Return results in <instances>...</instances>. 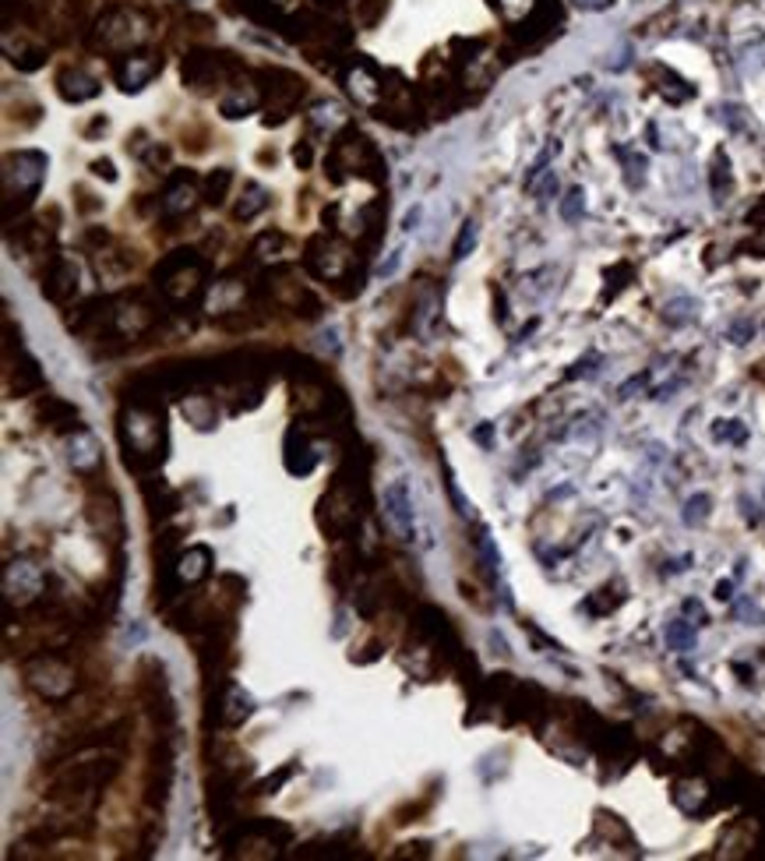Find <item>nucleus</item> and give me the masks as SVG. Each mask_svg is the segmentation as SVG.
<instances>
[{
	"label": "nucleus",
	"mask_w": 765,
	"mask_h": 861,
	"mask_svg": "<svg viewBox=\"0 0 765 861\" xmlns=\"http://www.w3.org/2000/svg\"><path fill=\"white\" fill-rule=\"evenodd\" d=\"M117 438L120 459H124L127 470L138 473V477L156 473L166 463V449H170L163 399L127 396L117 413Z\"/></svg>",
	"instance_id": "obj_1"
},
{
	"label": "nucleus",
	"mask_w": 765,
	"mask_h": 861,
	"mask_svg": "<svg viewBox=\"0 0 765 861\" xmlns=\"http://www.w3.org/2000/svg\"><path fill=\"white\" fill-rule=\"evenodd\" d=\"M117 777H120V756H113V752H89V756L67 759V763H60L53 770L46 798L57 809H64V819L85 816V812L96 809L103 791Z\"/></svg>",
	"instance_id": "obj_2"
},
{
	"label": "nucleus",
	"mask_w": 765,
	"mask_h": 861,
	"mask_svg": "<svg viewBox=\"0 0 765 861\" xmlns=\"http://www.w3.org/2000/svg\"><path fill=\"white\" fill-rule=\"evenodd\" d=\"M371 505V491H367V459L357 466V456L335 470L332 484H328L325 498L318 502V526L332 540H353L364 523V512Z\"/></svg>",
	"instance_id": "obj_3"
},
{
	"label": "nucleus",
	"mask_w": 765,
	"mask_h": 861,
	"mask_svg": "<svg viewBox=\"0 0 765 861\" xmlns=\"http://www.w3.org/2000/svg\"><path fill=\"white\" fill-rule=\"evenodd\" d=\"M325 173L332 184H346L350 177H364L371 184H385L388 177V166H385V156L378 152V145L357 131L353 124L339 131L332 138V149L325 156Z\"/></svg>",
	"instance_id": "obj_4"
},
{
	"label": "nucleus",
	"mask_w": 765,
	"mask_h": 861,
	"mask_svg": "<svg viewBox=\"0 0 765 861\" xmlns=\"http://www.w3.org/2000/svg\"><path fill=\"white\" fill-rule=\"evenodd\" d=\"M22 678H25V685L50 706H64L78 689L75 664L57 650H39V653H32V657H25Z\"/></svg>",
	"instance_id": "obj_5"
},
{
	"label": "nucleus",
	"mask_w": 765,
	"mask_h": 861,
	"mask_svg": "<svg viewBox=\"0 0 765 861\" xmlns=\"http://www.w3.org/2000/svg\"><path fill=\"white\" fill-rule=\"evenodd\" d=\"M50 159L36 149H18L4 156V219H15V212H25L32 198L39 195L46 180Z\"/></svg>",
	"instance_id": "obj_6"
},
{
	"label": "nucleus",
	"mask_w": 765,
	"mask_h": 861,
	"mask_svg": "<svg viewBox=\"0 0 765 861\" xmlns=\"http://www.w3.org/2000/svg\"><path fill=\"white\" fill-rule=\"evenodd\" d=\"M152 279H156V290L170 304H187V300L201 297V290H205L208 265L194 248H180L159 258V265L152 269Z\"/></svg>",
	"instance_id": "obj_7"
},
{
	"label": "nucleus",
	"mask_w": 765,
	"mask_h": 861,
	"mask_svg": "<svg viewBox=\"0 0 765 861\" xmlns=\"http://www.w3.org/2000/svg\"><path fill=\"white\" fill-rule=\"evenodd\" d=\"M152 36V25L142 11L131 8H110L92 29V46L103 53H131L138 46H145Z\"/></svg>",
	"instance_id": "obj_8"
},
{
	"label": "nucleus",
	"mask_w": 765,
	"mask_h": 861,
	"mask_svg": "<svg viewBox=\"0 0 765 861\" xmlns=\"http://www.w3.org/2000/svg\"><path fill=\"white\" fill-rule=\"evenodd\" d=\"M138 696H142V706L149 710L159 734H170L173 720H177V706H173V696H170L166 664L159 657H145L142 667H138Z\"/></svg>",
	"instance_id": "obj_9"
},
{
	"label": "nucleus",
	"mask_w": 765,
	"mask_h": 861,
	"mask_svg": "<svg viewBox=\"0 0 765 861\" xmlns=\"http://www.w3.org/2000/svg\"><path fill=\"white\" fill-rule=\"evenodd\" d=\"M258 89H261V106H268V124H283V120L300 106V99H304V92H307V82L297 71L261 68Z\"/></svg>",
	"instance_id": "obj_10"
},
{
	"label": "nucleus",
	"mask_w": 765,
	"mask_h": 861,
	"mask_svg": "<svg viewBox=\"0 0 765 861\" xmlns=\"http://www.w3.org/2000/svg\"><path fill=\"white\" fill-rule=\"evenodd\" d=\"M290 844H293V830L286 823H279V819H247V823H237L233 830L223 833V847L230 858L237 854V847L247 858H251V847H265L268 858H275V854Z\"/></svg>",
	"instance_id": "obj_11"
},
{
	"label": "nucleus",
	"mask_w": 765,
	"mask_h": 861,
	"mask_svg": "<svg viewBox=\"0 0 765 861\" xmlns=\"http://www.w3.org/2000/svg\"><path fill=\"white\" fill-rule=\"evenodd\" d=\"M184 85L194 92H216V89H230V82L240 75V64L230 57V53H216V50H194L184 57Z\"/></svg>",
	"instance_id": "obj_12"
},
{
	"label": "nucleus",
	"mask_w": 765,
	"mask_h": 861,
	"mask_svg": "<svg viewBox=\"0 0 765 861\" xmlns=\"http://www.w3.org/2000/svg\"><path fill=\"white\" fill-rule=\"evenodd\" d=\"M304 265L311 276L328 279V283H353V251L332 233H318L307 240Z\"/></svg>",
	"instance_id": "obj_13"
},
{
	"label": "nucleus",
	"mask_w": 765,
	"mask_h": 861,
	"mask_svg": "<svg viewBox=\"0 0 765 861\" xmlns=\"http://www.w3.org/2000/svg\"><path fill=\"white\" fill-rule=\"evenodd\" d=\"M251 713V692H244L230 678L216 685V692H205V731H212V727H240L244 720H251Z\"/></svg>",
	"instance_id": "obj_14"
},
{
	"label": "nucleus",
	"mask_w": 765,
	"mask_h": 861,
	"mask_svg": "<svg viewBox=\"0 0 765 861\" xmlns=\"http://www.w3.org/2000/svg\"><path fill=\"white\" fill-rule=\"evenodd\" d=\"M342 89L360 110H378L381 99H385V75L378 71V64H371L367 57H350V64L342 68Z\"/></svg>",
	"instance_id": "obj_15"
},
{
	"label": "nucleus",
	"mask_w": 765,
	"mask_h": 861,
	"mask_svg": "<svg viewBox=\"0 0 765 861\" xmlns=\"http://www.w3.org/2000/svg\"><path fill=\"white\" fill-rule=\"evenodd\" d=\"M46 597V572L43 565H36L32 558H15V562H8V569H4V604L15 607H32L36 600Z\"/></svg>",
	"instance_id": "obj_16"
},
{
	"label": "nucleus",
	"mask_w": 765,
	"mask_h": 861,
	"mask_svg": "<svg viewBox=\"0 0 765 861\" xmlns=\"http://www.w3.org/2000/svg\"><path fill=\"white\" fill-rule=\"evenodd\" d=\"M198 177H194L191 170H173L170 180H166V188H163V198H159V216L166 219V223H173V219H184L191 216V209L198 205Z\"/></svg>",
	"instance_id": "obj_17"
},
{
	"label": "nucleus",
	"mask_w": 765,
	"mask_h": 861,
	"mask_svg": "<svg viewBox=\"0 0 765 861\" xmlns=\"http://www.w3.org/2000/svg\"><path fill=\"white\" fill-rule=\"evenodd\" d=\"M170 787H173V742H170V734H159V742H156L152 759H149L145 802H149L152 809H163L166 798H170Z\"/></svg>",
	"instance_id": "obj_18"
},
{
	"label": "nucleus",
	"mask_w": 765,
	"mask_h": 861,
	"mask_svg": "<svg viewBox=\"0 0 765 861\" xmlns=\"http://www.w3.org/2000/svg\"><path fill=\"white\" fill-rule=\"evenodd\" d=\"M385 526L392 530V537H399L402 544L416 537V512L413 498H409L406 480H392L385 487Z\"/></svg>",
	"instance_id": "obj_19"
},
{
	"label": "nucleus",
	"mask_w": 765,
	"mask_h": 861,
	"mask_svg": "<svg viewBox=\"0 0 765 861\" xmlns=\"http://www.w3.org/2000/svg\"><path fill=\"white\" fill-rule=\"evenodd\" d=\"M4 385H8V396L11 399H22V396H32V392H39L43 389V371H39V364H36V357H29V353L22 350V346H18V353H15V346H8V357H4Z\"/></svg>",
	"instance_id": "obj_20"
},
{
	"label": "nucleus",
	"mask_w": 765,
	"mask_h": 861,
	"mask_svg": "<svg viewBox=\"0 0 765 861\" xmlns=\"http://www.w3.org/2000/svg\"><path fill=\"white\" fill-rule=\"evenodd\" d=\"M318 463H321V456H318V445H314V438H311V427H307L304 420H297V424L286 431L283 466L293 473V477H307V473H314V466Z\"/></svg>",
	"instance_id": "obj_21"
},
{
	"label": "nucleus",
	"mask_w": 765,
	"mask_h": 861,
	"mask_svg": "<svg viewBox=\"0 0 765 861\" xmlns=\"http://www.w3.org/2000/svg\"><path fill=\"white\" fill-rule=\"evenodd\" d=\"M64 449H67V466L82 480H92L103 470V445H99V438L92 435L89 427H75V431L67 435Z\"/></svg>",
	"instance_id": "obj_22"
},
{
	"label": "nucleus",
	"mask_w": 765,
	"mask_h": 861,
	"mask_svg": "<svg viewBox=\"0 0 765 861\" xmlns=\"http://www.w3.org/2000/svg\"><path fill=\"white\" fill-rule=\"evenodd\" d=\"M159 71H163V57L159 53H127V57L117 60L113 75H117V85L124 92H142Z\"/></svg>",
	"instance_id": "obj_23"
},
{
	"label": "nucleus",
	"mask_w": 765,
	"mask_h": 861,
	"mask_svg": "<svg viewBox=\"0 0 765 861\" xmlns=\"http://www.w3.org/2000/svg\"><path fill=\"white\" fill-rule=\"evenodd\" d=\"M78 293V265L71 258H50V265L43 269V297L53 304H67L75 300Z\"/></svg>",
	"instance_id": "obj_24"
},
{
	"label": "nucleus",
	"mask_w": 765,
	"mask_h": 861,
	"mask_svg": "<svg viewBox=\"0 0 765 861\" xmlns=\"http://www.w3.org/2000/svg\"><path fill=\"white\" fill-rule=\"evenodd\" d=\"M258 106H261V89H258V85L247 82V71H244V75L233 78L230 89H226V96L219 99V113H223L226 120L247 117V113H254Z\"/></svg>",
	"instance_id": "obj_25"
},
{
	"label": "nucleus",
	"mask_w": 765,
	"mask_h": 861,
	"mask_svg": "<svg viewBox=\"0 0 765 861\" xmlns=\"http://www.w3.org/2000/svg\"><path fill=\"white\" fill-rule=\"evenodd\" d=\"M36 420L43 427H53V431H67V435H71L75 427H82V410L57 396H43L36 403Z\"/></svg>",
	"instance_id": "obj_26"
},
{
	"label": "nucleus",
	"mask_w": 765,
	"mask_h": 861,
	"mask_svg": "<svg viewBox=\"0 0 765 861\" xmlns=\"http://www.w3.org/2000/svg\"><path fill=\"white\" fill-rule=\"evenodd\" d=\"M99 78H92L89 71L82 68H64L57 75V92L60 99H67V103H89V99L99 96Z\"/></svg>",
	"instance_id": "obj_27"
},
{
	"label": "nucleus",
	"mask_w": 765,
	"mask_h": 861,
	"mask_svg": "<svg viewBox=\"0 0 765 861\" xmlns=\"http://www.w3.org/2000/svg\"><path fill=\"white\" fill-rule=\"evenodd\" d=\"M244 283H237L233 276H223L216 283V290H212V297H208V315H233V311H244Z\"/></svg>",
	"instance_id": "obj_28"
},
{
	"label": "nucleus",
	"mask_w": 765,
	"mask_h": 861,
	"mask_svg": "<svg viewBox=\"0 0 765 861\" xmlns=\"http://www.w3.org/2000/svg\"><path fill=\"white\" fill-rule=\"evenodd\" d=\"M272 205V195H268L265 188H261L258 180H247L244 184V195H240L237 209H233V216L240 219V223H251L254 216H261V212Z\"/></svg>",
	"instance_id": "obj_29"
},
{
	"label": "nucleus",
	"mask_w": 765,
	"mask_h": 861,
	"mask_svg": "<svg viewBox=\"0 0 765 861\" xmlns=\"http://www.w3.org/2000/svg\"><path fill=\"white\" fill-rule=\"evenodd\" d=\"M286 248H290V240H286V233L268 230V233H261V237L254 240L251 255H254V258H261V262H279V258L286 255Z\"/></svg>",
	"instance_id": "obj_30"
},
{
	"label": "nucleus",
	"mask_w": 765,
	"mask_h": 861,
	"mask_svg": "<svg viewBox=\"0 0 765 861\" xmlns=\"http://www.w3.org/2000/svg\"><path fill=\"white\" fill-rule=\"evenodd\" d=\"M230 188H233V170H226V166H219V170H212L208 173V180H205V205H212V209H219V205L226 202V195H230Z\"/></svg>",
	"instance_id": "obj_31"
},
{
	"label": "nucleus",
	"mask_w": 765,
	"mask_h": 861,
	"mask_svg": "<svg viewBox=\"0 0 765 861\" xmlns=\"http://www.w3.org/2000/svg\"><path fill=\"white\" fill-rule=\"evenodd\" d=\"M297 770H300V763H286L279 773H268L265 780H258V784L251 787V794H254V798H268V794H279V787L290 784L293 773H297Z\"/></svg>",
	"instance_id": "obj_32"
},
{
	"label": "nucleus",
	"mask_w": 765,
	"mask_h": 861,
	"mask_svg": "<svg viewBox=\"0 0 765 861\" xmlns=\"http://www.w3.org/2000/svg\"><path fill=\"white\" fill-rule=\"evenodd\" d=\"M300 858H364V854L357 851V847H342L339 840H332V844H307L304 851H300Z\"/></svg>",
	"instance_id": "obj_33"
},
{
	"label": "nucleus",
	"mask_w": 765,
	"mask_h": 861,
	"mask_svg": "<svg viewBox=\"0 0 765 861\" xmlns=\"http://www.w3.org/2000/svg\"><path fill=\"white\" fill-rule=\"evenodd\" d=\"M667 646L677 653H688L695 650V629H691L684 618H674V622L667 625Z\"/></svg>",
	"instance_id": "obj_34"
},
{
	"label": "nucleus",
	"mask_w": 765,
	"mask_h": 861,
	"mask_svg": "<svg viewBox=\"0 0 765 861\" xmlns=\"http://www.w3.org/2000/svg\"><path fill=\"white\" fill-rule=\"evenodd\" d=\"M582 212H586V191L572 188L565 198H561V219H565V223H579Z\"/></svg>",
	"instance_id": "obj_35"
},
{
	"label": "nucleus",
	"mask_w": 765,
	"mask_h": 861,
	"mask_svg": "<svg viewBox=\"0 0 765 861\" xmlns=\"http://www.w3.org/2000/svg\"><path fill=\"white\" fill-rule=\"evenodd\" d=\"M709 505H713V498H709V495L688 498V505H684V523H688V526L706 523V519H709Z\"/></svg>",
	"instance_id": "obj_36"
},
{
	"label": "nucleus",
	"mask_w": 765,
	"mask_h": 861,
	"mask_svg": "<svg viewBox=\"0 0 765 861\" xmlns=\"http://www.w3.org/2000/svg\"><path fill=\"white\" fill-rule=\"evenodd\" d=\"M713 438H716V442H734V445H741L744 438H748V431H744L741 420H720V424L713 427Z\"/></svg>",
	"instance_id": "obj_37"
},
{
	"label": "nucleus",
	"mask_w": 765,
	"mask_h": 861,
	"mask_svg": "<svg viewBox=\"0 0 765 861\" xmlns=\"http://www.w3.org/2000/svg\"><path fill=\"white\" fill-rule=\"evenodd\" d=\"M473 248H476V223H473V219H466V223H462V230H459V240H455V248H452V258H455V262H462V258H466Z\"/></svg>",
	"instance_id": "obj_38"
},
{
	"label": "nucleus",
	"mask_w": 765,
	"mask_h": 861,
	"mask_svg": "<svg viewBox=\"0 0 765 861\" xmlns=\"http://www.w3.org/2000/svg\"><path fill=\"white\" fill-rule=\"evenodd\" d=\"M476 547H480V558H483V565H487V569H491V572H498V569H501V555H498V547H494L491 533L483 530L480 537H476Z\"/></svg>",
	"instance_id": "obj_39"
},
{
	"label": "nucleus",
	"mask_w": 765,
	"mask_h": 861,
	"mask_svg": "<svg viewBox=\"0 0 765 861\" xmlns=\"http://www.w3.org/2000/svg\"><path fill=\"white\" fill-rule=\"evenodd\" d=\"M691 318H695V300L681 297V300H674V304H667L670 325H684V322H691Z\"/></svg>",
	"instance_id": "obj_40"
},
{
	"label": "nucleus",
	"mask_w": 765,
	"mask_h": 861,
	"mask_svg": "<svg viewBox=\"0 0 765 861\" xmlns=\"http://www.w3.org/2000/svg\"><path fill=\"white\" fill-rule=\"evenodd\" d=\"M388 11V0H364V4H360V25H364V29H374V25H378V18L385 15Z\"/></svg>",
	"instance_id": "obj_41"
},
{
	"label": "nucleus",
	"mask_w": 765,
	"mask_h": 861,
	"mask_svg": "<svg viewBox=\"0 0 765 861\" xmlns=\"http://www.w3.org/2000/svg\"><path fill=\"white\" fill-rule=\"evenodd\" d=\"M529 191H533V195L540 198V202H547V198L558 195V177H554V170L543 173V177L536 180V184H533V188H529Z\"/></svg>",
	"instance_id": "obj_42"
},
{
	"label": "nucleus",
	"mask_w": 765,
	"mask_h": 861,
	"mask_svg": "<svg viewBox=\"0 0 765 861\" xmlns=\"http://www.w3.org/2000/svg\"><path fill=\"white\" fill-rule=\"evenodd\" d=\"M751 336H755V322H748V318H737V322L727 329V339H730V343H737V346H744Z\"/></svg>",
	"instance_id": "obj_43"
},
{
	"label": "nucleus",
	"mask_w": 765,
	"mask_h": 861,
	"mask_svg": "<svg viewBox=\"0 0 765 861\" xmlns=\"http://www.w3.org/2000/svg\"><path fill=\"white\" fill-rule=\"evenodd\" d=\"M730 188V173H727V156H716V166H713V191H716V198H723V191Z\"/></svg>",
	"instance_id": "obj_44"
},
{
	"label": "nucleus",
	"mask_w": 765,
	"mask_h": 861,
	"mask_svg": "<svg viewBox=\"0 0 765 861\" xmlns=\"http://www.w3.org/2000/svg\"><path fill=\"white\" fill-rule=\"evenodd\" d=\"M445 487H448V498H452L455 512H459V516H469V502L459 495V487H455V477H452V470H448V463H445Z\"/></svg>",
	"instance_id": "obj_45"
},
{
	"label": "nucleus",
	"mask_w": 765,
	"mask_h": 861,
	"mask_svg": "<svg viewBox=\"0 0 765 861\" xmlns=\"http://www.w3.org/2000/svg\"><path fill=\"white\" fill-rule=\"evenodd\" d=\"M43 60H46V50H39L36 46V50H25L22 57H15V64L22 71H36V68H43Z\"/></svg>",
	"instance_id": "obj_46"
},
{
	"label": "nucleus",
	"mask_w": 765,
	"mask_h": 861,
	"mask_svg": "<svg viewBox=\"0 0 765 861\" xmlns=\"http://www.w3.org/2000/svg\"><path fill=\"white\" fill-rule=\"evenodd\" d=\"M311 159H314L311 142H297V149H293V163H297L300 170H307V166H311Z\"/></svg>",
	"instance_id": "obj_47"
},
{
	"label": "nucleus",
	"mask_w": 765,
	"mask_h": 861,
	"mask_svg": "<svg viewBox=\"0 0 765 861\" xmlns=\"http://www.w3.org/2000/svg\"><path fill=\"white\" fill-rule=\"evenodd\" d=\"M593 364H600V357H596V353H593V357H586V360H579V364H575V367H572V371H568V378H582V375H593V371H596V367H593Z\"/></svg>",
	"instance_id": "obj_48"
},
{
	"label": "nucleus",
	"mask_w": 765,
	"mask_h": 861,
	"mask_svg": "<svg viewBox=\"0 0 765 861\" xmlns=\"http://www.w3.org/2000/svg\"><path fill=\"white\" fill-rule=\"evenodd\" d=\"M646 382H649V375H635L632 382H624L621 389H617V399H632V392H635V389H642V385H646Z\"/></svg>",
	"instance_id": "obj_49"
},
{
	"label": "nucleus",
	"mask_w": 765,
	"mask_h": 861,
	"mask_svg": "<svg viewBox=\"0 0 765 861\" xmlns=\"http://www.w3.org/2000/svg\"><path fill=\"white\" fill-rule=\"evenodd\" d=\"M92 173H96V177H103V180H117V170H113V163L110 159H96V163H92Z\"/></svg>",
	"instance_id": "obj_50"
},
{
	"label": "nucleus",
	"mask_w": 765,
	"mask_h": 861,
	"mask_svg": "<svg viewBox=\"0 0 765 861\" xmlns=\"http://www.w3.org/2000/svg\"><path fill=\"white\" fill-rule=\"evenodd\" d=\"M684 611H688V614H695V618H699V625H706V622H709V618H706V611H702V604H699V600H684Z\"/></svg>",
	"instance_id": "obj_51"
},
{
	"label": "nucleus",
	"mask_w": 765,
	"mask_h": 861,
	"mask_svg": "<svg viewBox=\"0 0 765 861\" xmlns=\"http://www.w3.org/2000/svg\"><path fill=\"white\" fill-rule=\"evenodd\" d=\"M730 597H734V583H730V579L716 583V600H730Z\"/></svg>",
	"instance_id": "obj_52"
},
{
	"label": "nucleus",
	"mask_w": 765,
	"mask_h": 861,
	"mask_svg": "<svg viewBox=\"0 0 765 861\" xmlns=\"http://www.w3.org/2000/svg\"><path fill=\"white\" fill-rule=\"evenodd\" d=\"M575 4H582V8H589V11H607L614 0H575Z\"/></svg>",
	"instance_id": "obj_53"
},
{
	"label": "nucleus",
	"mask_w": 765,
	"mask_h": 861,
	"mask_svg": "<svg viewBox=\"0 0 765 861\" xmlns=\"http://www.w3.org/2000/svg\"><path fill=\"white\" fill-rule=\"evenodd\" d=\"M402 262V251H392V258H388V265H381V276H392L395 269H399Z\"/></svg>",
	"instance_id": "obj_54"
},
{
	"label": "nucleus",
	"mask_w": 765,
	"mask_h": 861,
	"mask_svg": "<svg viewBox=\"0 0 765 861\" xmlns=\"http://www.w3.org/2000/svg\"><path fill=\"white\" fill-rule=\"evenodd\" d=\"M416 223H420V209H413L406 216V223H402V230H416Z\"/></svg>",
	"instance_id": "obj_55"
},
{
	"label": "nucleus",
	"mask_w": 765,
	"mask_h": 861,
	"mask_svg": "<svg viewBox=\"0 0 765 861\" xmlns=\"http://www.w3.org/2000/svg\"><path fill=\"white\" fill-rule=\"evenodd\" d=\"M476 442H483V445H491V424H483L480 431H476Z\"/></svg>",
	"instance_id": "obj_56"
},
{
	"label": "nucleus",
	"mask_w": 765,
	"mask_h": 861,
	"mask_svg": "<svg viewBox=\"0 0 765 861\" xmlns=\"http://www.w3.org/2000/svg\"><path fill=\"white\" fill-rule=\"evenodd\" d=\"M272 4H275V8H286V4H290V0H272Z\"/></svg>",
	"instance_id": "obj_57"
},
{
	"label": "nucleus",
	"mask_w": 765,
	"mask_h": 861,
	"mask_svg": "<svg viewBox=\"0 0 765 861\" xmlns=\"http://www.w3.org/2000/svg\"><path fill=\"white\" fill-rule=\"evenodd\" d=\"M321 4H335V0H321Z\"/></svg>",
	"instance_id": "obj_58"
}]
</instances>
